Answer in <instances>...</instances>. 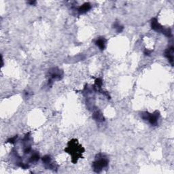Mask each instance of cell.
<instances>
[{"label":"cell","instance_id":"5","mask_svg":"<svg viewBox=\"0 0 174 174\" xmlns=\"http://www.w3.org/2000/svg\"><path fill=\"white\" fill-rule=\"evenodd\" d=\"M49 80L48 84H52L53 80H61L63 77V71L58 68H53L48 71Z\"/></svg>","mask_w":174,"mask_h":174},{"label":"cell","instance_id":"6","mask_svg":"<svg viewBox=\"0 0 174 174\" xmlns=\"http://www.w3.org/2000/svg\"><path fill=\"white\" fill-rule=\"evenodd\" d=\"M42 162L46 169H53V170H56L57 169V165H56L52 161V158L51 157V156L46 155L43 156Z\"/></svg>","mask_w":174,"mask_h":174},{"label":"cell","instance_id":"13","mask_svg":"<svg viewBox=\"0 0 174 174\" xmlns=\"http://www.w3.org/2000/svg\"><path fill=\"white\" fill-rule=\"evenodd\" d=\"M17 138H18V136L16 135V136L14 137V138H10V139H9V140H8V142H10L11 143H14L15 141H16V140L17 139Z\"/></svg>","mask_w":174,"mask_h":174},{"label":"cell","instance_id":"7","mask_svg":"<svg viewBox=\"0 0 174 174\" xmlns=\"http://www.w3.org/2000/svg\"><path fill=\"white\" fill-rule=\"evenodd\" d=\"M165 56L166 57L170 63L173 65V47L171 46L169 48H167L165 52Z\"/></svg>","mask_w":174,"mask_h":174},{"label":"cell","instance_id":"10","mask_svg":"<svg viewBox=\"0 0 174 174\" xmlns=\"http://www.w3.org/2000/svg\"><path fill=\"white\" fill-rule=\"evenodd\" d=\"M93 118H94L95 121H99V122H102L104 121V117L101 112L99 111H96L94 114H93Z\"/></svg>","mask_w":174,"mask_h":174},{"label":"cell","instance_id":"1","mask_svg":"<svg viewBox=\"0 0 174 174\" xmlns=\"http://www.w3.org/2000/svg\"><path fill=\"white\" fill-rule=\"evenodd\" d=\"M65 151L71 156V160L73 163H76L78 160L82 157V154L84 151V148L78 143L76 140H71L68 142V145Z\"/></svg>","mask_w":174,"mask_h":174},{"label":"cell","instance_id":"4","mask_svg":"<svg viewBox=\"0 0 174 174\" xmlns=\"http://www.w3.org/2000/svg\"><path fill=\"white\" fill-rule=\"evenodd\" d=\"M151 27H152V29L154 30V31H157V32H160L162 33V34H165V36L169 37V38H170L171 37V31L170 29H166V28H164L160 25L159 23H158V22L157 21V19L156 18H154L152 19L151 21Z\"/></svg>","mask_w":174,"mask_h":174},{"label":"cell","instance_id":"9","mask_svg":"<svg viewBox=\"0 0 174 174\" xmlns=\"http://www.w3.org/2000/svg\"><path fill=\"white\" fill-rule=\"evenodd\" d=\"M91 8V4L89 3H85L78 8V12H79V14H85V13L88 12Z\"/></svg>","mask_w":174,"mask_h":174},{"label":"cell","instance_id":"12","mask_svg":"<svg viewBox=\"0 0 174 174\" xmlns=\"http://www.w3.org/2000/svg\"><path fill=\"white\" fill-rule=\"evenodd\" d=\"M114 28L116 30V31L118 33H121L123 29V26L120 25V23H118V22H115L114 24Z\"/></svg>","mask_w":174,"mask_h":174},{"label":"cell","instance_id":"3","mask_svg":"<svg viewBox=\"0 0 174 174\" xmlns=\"http://www.w3.org/2000/svg\"><path fill=\"white\" fill-rule=\"evenodd\" d=\"M141 116L144 121H148L151 125L156 126L158 124V121L159 119L160 114L158 111H156L152 114H150L148 112H145L141 114Z\"/></svg>","mask_w":174,"mask_h":174},{"label":"cell","instance_id":"8","mask_svg":"<svg viewBox=\"0 0 174 174\" xmlns=\"http://www.w3.org/2000/svg\"><path fill=\"white\" fill-rule=\"evenodd\" d=\"M95 44H96L101 51H103L106 48V40L104 38H99L95 41Z\"/></svg>","mask_w":174,"mask_h":174},{"label":"cell","instance_id":"14","mask_svg":"<svg viewBox=\"0 0 174 174\" xmlns=\"http://www.w3.org/2000/svg\"><path fill=\"white\" fill-rule=\"evenodd\" d=\"M151 53H152V51H149V50L148 49H145L144 51V54L145 55H150V54H151Z\"/></svg>","mask_w":174,"mask_h":174},{"label":"cell","instance_id":"2","mask_svg":"<svg viewBox=\"0 0 174 174\" xmlns=\"http://www.w3.org/2000/svg\"><path fill=\"white\" fill-rule=\"evenodd\" d=\"M109 160L107 156L103 154H97L95 161L93 163V169L95 173H100L106 167L108 166Z\"/></svg>","mask_w":174,"mask_h":174},{"label":"cell","instance_id":"11","mask_svg":"<svg viewBox=\"0 0 174 174\" xmlns=\"http://www.w3.org/2000/svg\"><path fill=\"white\" fill-rule=\"evenodd\" d=\"M39 159H40V155H39L38 152H34L32 155L30 156L29 161V163H36V162L38 161Z\"/></svg>","mask_w":174,"mask_h":174}]
</instances>
